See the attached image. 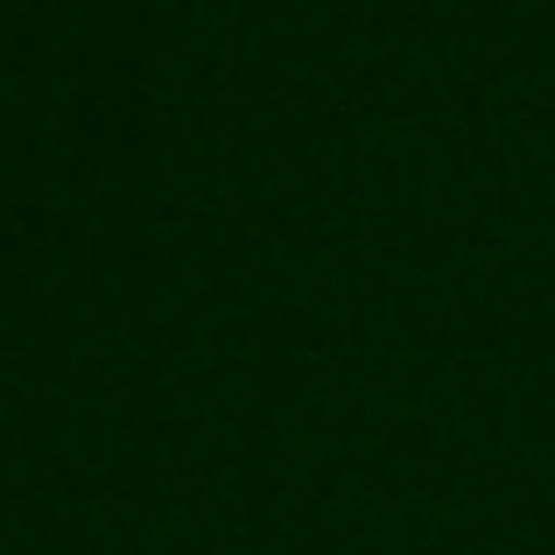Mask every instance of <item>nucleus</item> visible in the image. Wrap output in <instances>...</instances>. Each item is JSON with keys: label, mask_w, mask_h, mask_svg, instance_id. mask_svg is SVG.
<instances>
[]
</instances>
